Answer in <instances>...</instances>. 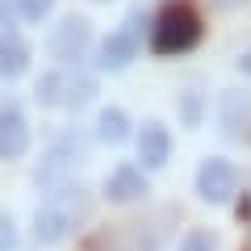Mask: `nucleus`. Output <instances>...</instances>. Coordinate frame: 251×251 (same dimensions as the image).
Here are the masks:
<instances>
[{"label":"nucleus","mask_w":251,"mask_h":251,"mask_svg":"<svg viewBox=\"0 0 251 251\" xmlns=\"http://www.w3.org/2000/svg\"><path fill=\"white\" fill-rule=\"evenodd\" d=\"M197 38H201V17L193 13V4H184V0L168 4V9L155 17L151 46L159 54H184V50L197 46Z\"/></svg>","instance_id":"f257e3e1"},{"label":"nucleus","mask_w":251,"mask_h":251,"mask_svg":"<svg viewBox=\"0 0 251 251\" xmlns=\"http://www.w3.org/2000/svg\"><path fill=\"white\" fill-rule=\"evenodd\" d=\"M97 92V80L88 75H72V72H50L38 80V100L42 105H63V109H80L92 100Z\"/></svg>","instance_id":"f03ea898"},{"label":"nucleus","mask_w":251,"mask_h":251,"mask_svg":"<svg viewBox=\"0 0 251 251\" xmlns=\"http://www.w3.org/2000/svg\"><path fill=\"white\" fill-rule=\"evenodd\" d=\"M239 193V172L226 159H205L197 168V197L209 205H226V201Z\"/></svg>","instance_id":"7ed1b4c3"},{"label":"nucleus","mask_w":251,"mask_h":251,"mask_svg":"<svg viewBox=\"0 0 251 251\" xmlns=\"http://www.w3.org/2000/svg\"><path fill=\"white\" fill-rule=\"evenodd\" d=\"M92 46V25L84 17H67L63 25H54L50 34V54L59 63H80Z\"/></svg>","instance_id":"20e7f679"},{"label":"nucleus","mask_w":251,"mask_h":251,"mask_svg":"<svg viewBox=\"0 0 251 251\" xmlns=\"http://www.w3.org/2000/svg\"><path fill=\"white\" fill-rule=\"evenodd\" d=\"M29 151V122L13 100L0 105V159H21Z\"/></svg>","instance_id":"39448f33"},{"label":"nucleus","mask_w":251,"mask_h":251,"mask_svg":"<svg viewBox=\"0 0 251 251\" xmlns=\"http://www.w3.org/2000/svg\"><path fill=\"white\" fill-rule=\"evenodd\" d=\"M138 54V17H130L122 29H113V34L105 38V46H100V67L105 72H122V67H130V59Z\"/></svg>","instance_id":"423d86ee"},{"label":"nucleus","mask_w":251,"mask_h":251,"mask_svg":"<svg viewBox=\"0 0 251 251\" xmlns=\"http://www.w3.org/2000/svg\"><path fill=\"white\" fill-rule=\"evenodd\" d=\"M105 193H109V201H117V205H130V201H138V197H147V176L138 168H113V176L105 180Z\"/></svg>","instance_id":"0eeeda50"},{"label":"nucleus","mask_w":251,"mask_h":251,"mask_svg":"<svg viewBox=\"0 0 251 251\" xmlns=\"http://www.w3.org/2000/svg\"><path fill=\"white\" fill-rule=\"evenodd\" d=\"M168 155H172V134L159 122H147L143 134H138V159H143L147 168H163Z\"/></svg>","instance_id":"6e6552de"},{"label":"nucleus","mask_w":251,"mask_h":251,"mask_svg":"<svg viewBox=\"0 0 251 251\" xmlns=\"http://www.w3.org/2000/svg\"><path fill=\"white\" fill-rule=\"evenodd\" d=\"M29 67V42L21 34H0V80H17Z\"/></svg>","instance_id":"1a4fd4ad"},{"label":"nucleus","mask_w":251,"mask_h":251,"mask_svg":"<svg viewBox=\"0 0 251 251\" xmlns=\"http://www.w3.org/2000/svg\"><path fill=\"white\" fill-rule=\"evenodd\" d=\"M67 230H72V209L54 205V201L46 209H38V239L42 243H59Z\"/></svg>","instance_id":"9d476101"},{"label":"nucleus","mask_w":251,"mask_h":251,"mask_svg":"<svg viewBox=\"0 0 251 251\" xmlns=\"http://www.w3.org/2000/svg\"><path fill=\"white\" fill-rule=\"evenodd\" d=\"M247 122H251V97L247 92H226L222 97V130L226 134H239Z\"/></svg>","instance_id":"9b49d317"},{"label":"nucleus","mask_w":251,"mask_h":251,"mask_svg":"<svg viewBox=\"0 0 251 251\" xmlns=\"http://www.w3.org/2000/svg\"><path fill=\"white\" fill-rule=\"evenodd\" d=\"M97 134H100V143H109V147L126 143V134H130V122H126V113H122V109H100V117H97Z\"/></svg>","instance_id":"f8f14e48"},{"label":"nucleus","mask_w":251,"mask_h":251,"mask_svg":"<svg viewBox=\"0 0 251 251\" xmlns=\"http://www.w3.org/2000/svg\"><path fill=\"white\" fill-rule=\"evenodd\" d=\"M176 251H218V234L214 230H188Z\"/></svg>","instance_id":"ddd939ff"},{"label":"nucleus","mask_w":251,"mask_h":251,"mask_svg":"<svg viewBox=\"0 0 251 251\" xmlns=\"http://www.w3.org/2000/svg\"><path fill=\"white\" fill-rule=\"evenodd\" d=\"M13 4H17V13H21L25 21H42L46 13L54 9V0H13Z\"/></svg>","instance_id":"4468645a"},{"label":"nucleus","mask_w":251,"mask_h":251,"mask_svg":"<svg viewBox=\"0 0 251 251\" xmlns=\"http://www.w3.org/2000/svg\"><path fill=\"white\" fill-rule=\"evenodd\" d=\"M0 251H13V222L0 214Z\"/></svg>","instance_id":"2eb2a0df"},{"label":"nucleus","mask_w":251,"mask_h":251,"mask_svg":"<svg viewBox=\"0 0 251 251\" xmlns=\"http://www.w3.org/2000/svg\"><path fill=\"white\" fill-rule=\"evenodd\" d=\"M218 9H239V4H247V0H214Z\"/></svg>","instance_id":"dca6fc26"},{"label":"nucleus","mask_w":251,"mask_h":251,"mask_svg":"<svg viewBox=\"0 0 251 251\" xmlns=\"http://www.w3.org/2000/svg\"><path fill=\"white\" fill-rule=\"evenodd\" d=\"M247 72H251V54H247Z\"/></svg>","instance_id":"f3484780"}]
</instances>
